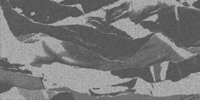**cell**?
Wrapping results in <instances>:
<instances>
[{
    "label": "cell",
    "mask_w": 200,
    "mask_h": 100,
    "mask_svg": "<svg viewBox=\"0 0 200 100\" xmlns=\"http://www.w3.org/2000/svg\"><path fill=\"white\" fill-rule=\"evenodd\" d=\"M199 74L192 73L179 82L163 80L162 82L152 83V94L155 97H168L173 95L199 94Z\"/></svg>",
    "instance_id": "obj_1"
},
{
    "label": "cell",
    "mask_w": 200,
    "mask_h": 100,
    "mask_svg": "<svg viewBox=\"0 0 200 100\" xmlns=\"http://www.w3.org/2000/svg\"><path fill=\"white\" fill-rule=\"evenodd\" d=\"M110 25L126 32L133 39L145 38L153 33L148 29L143 28L140 23L135 25V23L132 22L129 18L119 19L118 21L110 23Z\"/></svg>",
    "instance_id": "obj_2"
},
{
    "label": "cell",
    "mask_w": 200,
    "mask_h": 100,
    "mask_svg": "<svg viewBox=\"0 0 200 100\" xmlns=\"http://www.w3.org/2000/svg\"><path fill=\"white\" fill-rule=\"evenodd\" d=\"M88 18L85 15H81L77 18H73V17H68L64 19L61 20V21L57 22L52 24H49L50 25L53 26H62V25H88L89 27H92L93 28H96V27L93 26L92 25L86 24L87 21L88 20Z\"/></svg>",
    "instance_id": "obj_3"
},
{
    "label": "cell",
    "mask_w": 200,
    "mask_h": 100,
    "mask_svg": "<svg viewBox=\"0 0 200 100\" xmlns=\"http://www.w3.org/2000/svg\"><path fill=\"white\" fill-rule=\"evenodd\" d=\"M153 88L152 83L145 82L143 79L137 77V82L135 86L132 88L135 89L134 93H139L142 95H152L151 90Z\"/></svg>",
    "instance_id": "obj_4"
},
{
    "label": "cell",
    "mask_w": 200,
    "mask_h": 100,
    "mask_svg": "<svg viewBox=\"0 0 200 100\" xmlns=\"http://www.w3.org/2000/svg\"><path fill=\"white\" fill-rule=\"evenodd\" d=\"M155 35L158 36L160 39H162L163 42H164L165 43H168V44L169 46H171L172 48L173 49H174L175 51L177 53H178L179 55H181L182 57L184 58L185 59H188L189 58H191V57H192L193 55H194L193 53H190L188 51H186V50H185L184 49H183L182 48H178V47L174 43L170 41V39H169L168 38H166L165 36H164L163 34H162L161 33H157Z\"/></svg>",
    "instance_id": "obj_5"
},
{
    "label": "cell",
    "mask_w": 200,
    "mask_h": 100,
    "mask_svg": "<svg viewBox=\"0 0 200 100\" xmlns=\"http://www.w3.org/2000/svg\"><path fill=\"white\" fill-rule=\"evenodd\" d=\"M128 87H122V86H117L112 87V85H107L104 87H102L99 89H94L93 88L90 89L92 91L95 93H99V94H103V93H115L119 92H123L128 89Z\"/></svg>",
    "instance_id": "obj_6"
},
{
    "label": "cell",
    "mask_w": 200,
    "mask_h": 100,
    "mask_svg": "<svg viewBox=\"0 0 200 100\" xmlns=\"http://www.w3.org/2000/svg\"><path fill=\"white\" fill-rule=\"evenodd\" d=\"M158 3V1H131V5L128 12L133 9L136 12L146 6H155Z\"/></svg>",
    "instance_id": "obj_7"
},
{
    "label": "cell",
    "mask_w": 200,
    "mask_h": 100,
    "mask_svg": "<svg viewBox=\"0 0 200 100\" xmlns=\"http://www.w3.org/2000/svg\"><path fill=\"white\" fill-rule=\"evenodd\" d=\"M85 15L87 17V18H89V17H95V18H100L103 19V20H105V18L106 15V12L103 10L102 8L100 9L97 10V11L94 12H92L88 13H85Z\"/></svg>",
    "instance_id": "obj_8"
},
{
    "label": "cell",
    "mask_w": 200,
    "mask_h": 100,
    "mask_svg": "<svg viewBox=\"0 0 200 100\" xmlns=\"http://www.w3.org/2000/svg\"><path fill=\"white\" fill-rule=\"evenodd\" d=\"M169 61H166L160 64V67H161V72H160V79L162 81L165 80L166 78V73H167V70L168 69Z\"/></svg>",
    "instance_id": "obj_9"
},
{
    "label": "cell",
    "mask_w": 200,
    "mask_h": 100,
    "mask_svg": "<svg viewBox=\"0 0 200 100\" xmlns=\"http://www.w3.org/2000/svg\"><path fill=\"white\" fill-rule=\"evenodd\" d=\"M125 2H131V1H130V0H128V1H126V0H120V1L113 3V4H112V5L103 7V8H102V9L103 10H105V9H112V8H117V7H119L120 5L123 4V3H125Z\"/></svg>",
    "instance_id": "obj_10"
},
{
    "label": "cell",
    "mask_w": 200,
    "mask_h": 100,
    "mask_svg": "<svg viewBox=\"0 0 200 100\" xmlns=\"http://www.w3.org/2000/svg\"><path fill=\"white\" fill-rule=\"evenodd\" d=\"M159 2H163L165 3V4L168 5H175V7H182V8H186L183 5L182 3H180L179 2H178L177 1H168V0H165V1H159Z\"/></svg>",
    "instance_id": "obj_11"
},
{
    "label": "cell",
    "mask_w": 200,
    "mask_h": 100,
    "mask_svg": "<svg viewBox=\"0 0 200 100\" xmlns=\"http://www.w3.org/2000/svg\"><path fill=\"white\" fill-rule=\"evenodd\" d=\"M158 19V14H155V15H153L149 17V18H146L145 19L143 20V22H147V21H152L153 22H156L157 20Z\"/></svg>",
    "instance_id": "obj_12"
},
{
    "label": "cell",
    "mask_w": 200,
    "mask_h": 100,
    "mask_svg": "<svg viewBox=\"0 0 200 100\" xmlns=\"http://www.w3.org/2000/svg\"><path fill=\"white\" fill-rule=\"evenodd\" d=\"M196 2L195 0H185V2H187V3H188V4L190 5L189 8H193V9H198V10H199V9H197V8H194V7H193V6L192 5H193V3H194V2Z\"/></svg>",
    "instance_id": "obj_13"
},
{
    "label": "cell",
    "mask_w": 200,
    "mask_h": 100,
    "mask_svg": "<svg viewBox=\"0 0 200 100\" xmlns=\"http://www.w3.org/2000/svg\"><path fill=\"white\" fill-rule=\"evenodd\" d=\"M68 7H77V8H78L80 11L82 12L83 13V15H85V13L84 12V10L83 9V8H82V5L81 4H75V5H68Z\"/></svg>",
    "instance_id": "obj_14"
},
{
    "label": "cell",
    "mask_w": 200,
    "mask_h": 100,
    "mask_svg": "<svg viewBox=\"0 0 200 100\" xmlns=\"http://www.w3.org/2000/svg\"><path fill=\"white\" fill-rule=\"evenodd\" d=\"M154 68L155 66H150V70H151V72L152 73V76L153 78V82H155L156 79H155V71H154Z\"/></svg>",
    "instance_id": "obj_15"
},
{
    "label": "cell",
    "mask_w": 200,
    "mask_h": 100,
    "mask_svg": "<svg viewBox=\"0 0 200 100\" xmlns=\"http://www.w3.org/2000/svg\"><path fill=\"white\" fill-rule=\"evenodd\" d=\"M175 18L176 19L179 21V18H178V8L177 7H175Z\"/></svg>",
    "instance_id": "obj_16"
},
{
    "label": "cell",
    "mask_w": 200,
    "mask_h": 100,
    "mask_svg": "<svg viewBox=\"0 0 200 100\" xmlns=\"http://www.w3.org/2000/svg\"><path fill=\"white\" fill-rule=\"evenodd\" d=\"M15 11H17V12H18V13H20V12H21V13H22V12H23V11H22V9H18V8H15Z\"/></svg>",
    "instance_id": "obj_17"
},
{
    "label": "cell",
    "mask_w": 200,
    "mask_h": 100,
    "mask_svg": "<svg viewBox=\"0 0 200 100\" xmlns=\"http://www.w3.org/2000/svg\"><path fill=\"white\" fill-rule=\"evenodd\" d=\"M53 2H55L59 3V2H63V0H58V1H57V0H53Z\"/></svg>",
    "instance_id": "obj_18"
}]
</instances>
